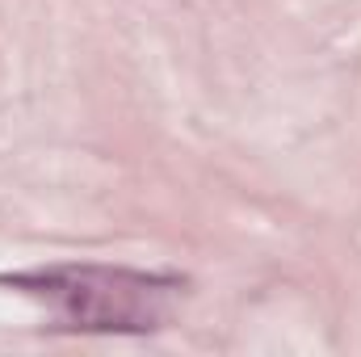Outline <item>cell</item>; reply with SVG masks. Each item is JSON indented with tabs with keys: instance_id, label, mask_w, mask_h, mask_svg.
<instances>
[{
	"instance_id": "6da1fadb",
	"label": "cell",
	"mask_w": 361,
	"mask_h": 357,
	"mask_svg": "<svg viewBox=\"0 0 361 357\" xmlns=\"http://www.w3.org/2000/svg\"><path fill=\"white\" fill-rule=\"evenodd\" d=\"M4 286L42 298L76 332H152L169 320L177 277L122 265H42L4 273Z\"/></svg>"
}]
</instances>
